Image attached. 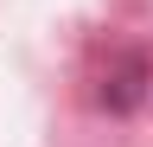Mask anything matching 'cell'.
<instances>
[{"mask_svg":"<svg viewBox=\"0 0 153 147\" xmlns=\"http://www.w3.org/2000/svg\"><path fill=\"white\" fill-rule=\"evenodd\" d=\"M147 77H153L147 51H121V58L108 64L102 90H96V102H102L108 115H128V109H140V96H147Z\"/></svg>","mask_w":153,"mask_h":147,"instance_id":"1","label":"cell"}]
</instances>
